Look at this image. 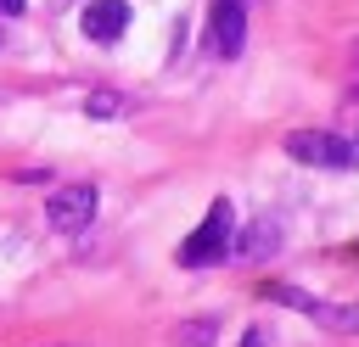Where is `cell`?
Segmentation results:
<instances>
[{
    "label": "cell",
    "instance_id": "obj_7",
    "mask_svg": "<svg viewBox=\"0 0 359 347\" xmlns=\"http://www.w3.org/2000/svg\"><path fill=\"white\" fill-rule=\"evenodd\" d=\"M275 246H280V224H275V218H258V224L247 229V241H241L236 252H241V257H269Z\"/></svg>",
    "mask_w": 359,
    "mask_h": 347
},
{
    "label": "cell",
    "instance_id": "obj_11",
    "mask_svg": "<svg viewBox=\"0 0 359 347\" xmlns=\"http://www.w3.org/2000/svg\"><path fill=\"white\" fill-rule=\"evenodd\" d=\"M22 6H28V0H0V17H17Z\"/></svg>",
    "mask_w": 359,
    "mask_h": 347
},
{
    "label": "cell",
    "instance_id": "obj_10",
    "mask_svg": "<svg viewBox=\"0 0 359 347\" xmlns=\"http://www.w3.org/2000/svg\"><path fill=\"white\" fill-rule=\"evenodd\" d=\"M84 112H90V118H112V112H123V101H118L112 90H101V95H90V101H84Z\"/></svg>",
    "mask_w": 359,
    "mask_h": 347
},
{
    "label": "cell",
    "instance_id": "obj_12",
    "mask_svg": "<svg viewBox=\"0 0 359 347\" xmlns=\"http://www.w3.org/2000/svg\"><path fill=\"white\" fill-rule=\"evenodd\" d=\"M241 347H264V330H247V336H241Z\"/></svg>",
    "mask_w": 359,
    "mask_h": 347
},
{
    "label": "cell",
    "instance_id": "obj_6",
    "mask_svg": "<svg viewBox=\"0 0 359 347\" xmlns=\"http://www.w3.org/2000/svg\"><path fill=\"white\" fill-rule=\"evenodd\" d=\"M309 319H320V325L337 330V336H359V302H314Z\"/></svg>",
    "mask_w": 359,
    "mask_h": 347
},
{
    "label": "cell",
    "instance_id": "obj_3",
    "mask_svg": "<svg viewBox=\"0 0 359 347\" xmlns=\"http://www.w3.org/2000/svg\"><path fill=\"white\" fill-rule=\"evenodd\" d=\"M247 45V0H213L208 11V50L219 62H236Z\"/></svg>",
    "mask_w": 359,
    "mask_h": 347
},
{
    "label": "cell",
    "instance_id": "obj_13",
    "mask_svg": "<svg viewBox=\"0 0 359 347\" xmlns=\"http://www.w3.org/2000/svg\"><path fill=\"white\" fill-rule=\"evenodd\" d=\"M353 146H359V129H353Z\"/></svg>",
    "mask_w": 359,
    "mask_h": 347
},
{
    "label": "cell",
    "instance_id": "obj_9",
    "mask_svg": "<svg viewBox=\"0 0 359 347\" xmlns=\"http://www.w3.org/2000/svg\"><path fill=\"white\" fill-rule=\"evenodd\" d=\"M264 297H269V302H286V308H297V313H309V308H314V297H309V291H297V285H264Z\"/></svg>",
    "mask_w": 359,
    "mask_h": 347
},
{
    "label": "cell",
    "instance_id": "obj_14",
    "mask_svg": "<svg viewBox=\"0 0 359 347\" xmlns=\"http://www.w3.org/2000/svg\"><path fill=\"white\" fill-rule=\"evenodd\" d=\"M0 45H6V39H0Z\"/></svg>",
    "mask_w": 359,
    "mask_h": 347
},
{
    "label": "cell",
    "instance_id": "obj_8",
    "mask_svg": "<svg viewBox=\"0 0 359 347\" xmlns=\"http://www.w3.org/2000/svg\"><path fill=\"white\" fill-rule=\"evenodd\" d=\"M213 336H219L213 319H185V325H174V347H213Z\"/></svg>",
    "mask_w": 359,
    "mask_h": 347
},
{
    "label": "cell",
    "instance_id": "obj_5",
    "mask_svg": "<svg viewBox=\"0 0 359 347\" xmlns=\"http://www.w3.org/2000/svg\"><path fill=\"white\" fill-rule=\"evenodd\" d=\"M79 28H84V39H95V45H112V39L129 28V0H90L84 17H79Z\"/></svg>",
    "mask_w": 359,
    "mask_h": 347
},
{
    "label": "cell",
    "instance_id": "obj_1",
    "mask_svg": "<svg viewBox=\"0 0 359 347\" xmlns=\"http://www.w3.org/2000/svg\"><path fill=\"white\" fill-rule=\"evenodd\" d=\"M230 241H236V207L219 196V201L208 207V218L180 241V263H185V269H213V263H224Z\"/></svg>",
    "mask_w": 359,
    "mask_h": 347
},
{
    "label": "cell",
    "instance_id": "obj_4",
    "mask_svg": "<svg viewBox=\"0 0 359 347\" xmlns=\"http://www.w3.org/2000/svg\"><path fill=\"white\" fill-rule=\"evenodd\" d=\"M95 207H101V190H95V185H62V190L45 201V218H50V229L73 235V229H84V224L95 218Z\"/></svg>",
    "mask_w": 359,
    "mask_h": 347
},
{
    "label": "cell",
    "instance_id": "obj_2",
    "mask_svg": "<svg viewBox=\"0 0 359 347\" xmlns=\"http://www.w3.org/2000/svg\"><path fill=\"white\" fill-rule=\"evenodd\" d=\"M286 151L309 168H359V146L353 134H331V129H292Z\"/></svg>",
    "mask_w": 359,
    "mask_h": 347
}]
</instances>
